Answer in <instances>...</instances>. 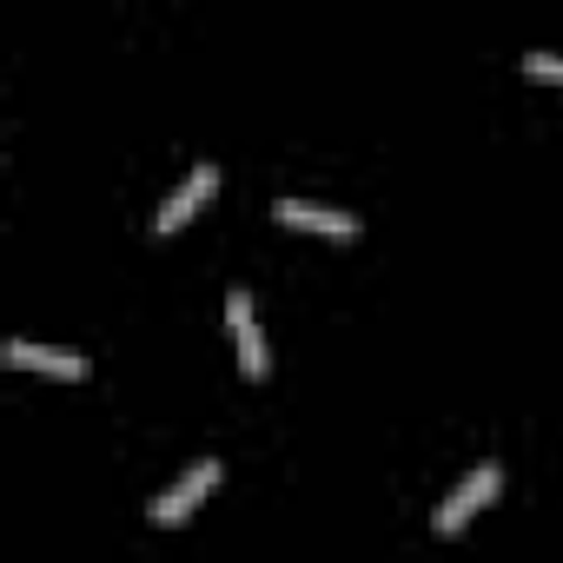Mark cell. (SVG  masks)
Returning <instances> with one entry per match:
<instances>
[{"mask_svg":"<svg viewBox=\"0 0 563 563\" xmlns=\"http://www.w3.org/2000/svg\"><path fill=\"white\" fill-rule=\"evenodd\" d=\"M497 490H504V471H497V464L471 471V477H464V484L438 504L431 530H438V537H464V530H471V517H477V510H490V497H497Z\"/></svg>","mask_w":563,"mask_h":563,"instance_id":"cell-1","label":"cell"},{"mask_svg":"<svg viewBox=\"0 0 563 563\" xmlns=\"http://www.w3.org/2000/svg\"><path fill=\"white\" fill-rule=\"evenodd\" d=\"M219 477H225V471H219V457L192 464V471H186V477H179L166 497H153V510H146V517H153L159 530H179V523H186V517H192V510H199V504L219 490Z\"/></svg>","mask_w":563,"mask_h":563,"instance_id":"cell-2","label":"cell"},{"mask_svg":"<svg viewBox=\"0 0 563 563\" xmlns=\"http://www.w3.org/2000/svg\"><path fill=\"white\" fill-rule=\"evenodd\" d=\"M212 192H219V166H192L186 173V186L153 212V239H173V232H186L192 219H199V206H212Z\"/></svg>","mask_w":563,"mask_h":563,"instance_id":"cell-3","label":"cell"},{"mask_svg":"<svg viewBox=\"0 0 563 563\" xmlns=\"http://www.w3.org/2000/svg\"><path fill=\"white\" fill-rule=\"evenodd\" d=\"M225 325H232V345H239V372L258 385L272 372V352H265V332L252 319V292H225Z\"/></svg>","mask_w":563,"mask_h":563,"instance_id":"cell-4","label":"cell"},{"mask_svg":"<svg viewBox=\"0 0 563 563\" xmlns=\"http://www.w3.org/2000/svg\"><path fill=\"white\" fill-rule=\"evenodd\" d=\"M278 225H292V232H319V239H358V219H352V212L306 206V199H278Z\"/></svg>","mask_w":563,"mask_h":563,"instance_id":"cell-5","label":"cell"},{"mask_svg":"<svg viewBox=\"0 0 563 563\" xmlns=\"http://www.w3.org/2000/svg\"><path fill=\"white\" fill-rule=\"evenodd\" d=\"M0 358L21 365V372L67 378V385H80V378H87V358H80V352H47V345H27V339H8V352H0Z\"/></svg>","mask_w":563,"mask_h":563,"instance_id":"cell-6","label":"cell"},{"mask_svg":"<svg viewBox=\"0 0 563 563\" xmlns=\"http://www.w3.org/2000/svg\"><path fill=\"white\" fill-rule=\"evenodd\" d=\"M523 74H530V80H550V87H563V60H556V54H523Z\"/></svg>","mask_w":563,"mask_h":563,"instance_id":"cell-7","label":"cell"}]
</instances>
